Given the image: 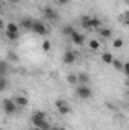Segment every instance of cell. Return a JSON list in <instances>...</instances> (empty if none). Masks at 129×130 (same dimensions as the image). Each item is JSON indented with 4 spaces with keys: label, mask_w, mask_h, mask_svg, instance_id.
<instances>
[{
    "label": "cell",
    "mask_w": 129,
    "mask_h": 130,
    "mask_svg": "<svg viewBox=\"0 0 129 130\" xmlns=\"http://www.w3.org/2000/svg\"><path fill=\"white\" fill-rule=\"evenodd\" d=\"M2 107H3V110H5L8 115H14V113L17 112V103H15L14 100H9V98H5V100L2 101Z\"/></svg>",
    "instance_id": "7a4b0ae2"
},
{
    "label": "cell",
    "mask_w": 129,
    "mask_h": 130,
    "mask_svg": "<svg viewBox=\"0 0 129 130\" xmlns=\"http://www.w3.org/2000/svg\"><path fill=\"white\" fill-rule=\"evenodd\" d=\"M123 71H125L126 76H129V62H126V64L123 65Z\"/></svg>",
    "instance_id": "484cf974"
},
{
    "label": "cell",
    "mask_w": 129,
    "mask_h": 130,
    "mask_svg": "<svg viewBox=\"0 0 129 130\" xmlns=\"http://www.w3.org/2000/svg\"><path fill=\"white\" fill-rule=\"evenodd\" d=\"M14 101H15V103H17V106H20V107H24V106H28V103H29V100H28L26 97H23V95L17 97Z\"/></svg>",
    "instance_id": "4fadbf2b"
},
{
    "label": "cell",
    "mask_w": 129,
    "mask_h": 130,
    "mask_svg": "<svg viewBox=\"0 0 129 130\" xmlns=\"http://www.w3.org/2000/svg\"><path fill=\"white\" fill-rule=\"evenodd\" d=\"M99 35H100L102 38H111V36H112V30H111L109 27H100V29H99Z\"/></svg>",
    "instance_id": "8fae6325"
},
{
    "label": "cell",
    "mask_w": 129,
    "mask_h": 130,
    "mask_svg": "<svg viewBox=\"0 0 129 130\" xmlns=\"http://www.w3.org/2000/svg\"><path fill=\"white\" fill-rule=\"evenodd\" d=\"M76 94H78V97L82 98V100H88V98L93 97V91H91V88L88 85H81L76 89Z\"/></svg>",
    "instance_id": "3957f363"
},
{
    "label": "cell",
    "mask_w": 129,
    "mask_h": 130,
    "mask_svg": "<svg viewBox=\"0 0 129 130\" xmlns=\"http://www.w3.org/2000/svg\"><path fill=\"white\" fill-rule=\"evenodd\" d=\"M102 61H103L106 65H112V62H114V56H112V53H109V52L102 53Z\"/></svg>",
    "instance_id": "30bf717a"
},
{
    "label": "cell",
    "mask_w": 129,
    "mask_h": 130,
    "mask_svg": "<svg viewBox=\"0 0 129 130\" xmlns=\"http://www.w3.org/2000/svg\"><path fill=\"white\" fill-rule=\"evenodd\" d=\"M9 58H11V61H14V62H17V61H18V58H17L14 53H11V55H9Z\"/></svg>",
    "instance_id": "83f0119b"
},
{
    "label": "cell",
    "mask_w": 129,
    "mask_h": 130,
    "mask_svg": "<svg viewBox=\"0 0 129 130\" xmlns=\"http://www.w3.org/2000/svg\"><path fill=\"white\" fill-rule=\"evenodd\" d=\"M6 35H8L9 39H17L18 38V33H6Z\"/></svg>",
    "instance_id": "4316f807"
},
{
    "label": "cell",
    "mask_w": 129,
    "mask_h": 130,
    "mask_svg": "<svg viewBox=\"0 0 129 130\" xmlns=\"http://www.w3.org/2000/svg\"><path fill=\"white\" fill-rule=\"evenodd\" d=\"M76 61V55H74V52H71V50H67L64 53V64H73Z\"/></svg>",
    "instance_id": "9c48e42d"
},
{
    "label": "cell",
    "mask_w": 129,
    "mask_h": 130,
    "mask_svg": "<svg viewBox=\"0 0 129 130\" xmlns=\"http://www.w3.org/2000/svg\"><path fill=\"white\" fill-rule=\"evenodd\" d=\"M67 82H68L70 85H76V83L79 82V79H78L76 74H68V76H67Z\"/></svg>",
    "instance_id": "e0dca14e"
},
{
    "label": "cell",
    "mask_w": 129,
    "mask_h": 130,
    "mask_svg": "<svg viewBox=\"0 0 129 130\" xmlns=\"http://www.w3.org/2000/svg\"><path fill=\"white\" fill-rule=\"evenodd\" d=\"M125 21H126V24L129 26V17H126V20H125Z\"/></svg>",
    "instance_id": "1f68e13d"
},
{
    "label": "cell",
    "mask_w": 129,
    "mask_h": 130,
    "mask_svg": "<svg viewBox=\"0 0 129 130\" xmlns=\"http://www.w3.org/2000/svg\"><path fill=\"white\" fill-rule=\"evenodd\" d=\"M32 118H36V120H46V112L44 110H36L32 115Z\"/></svg>",
    "instance_id": "ac0fdd59"
},
{
    "label": "cell",
    "mask_w": 129,
    "mask_h": 130,
    "mask_svg": "<svg viewBox=\"0 0 129 130\" xmlns=\"http://www.w3.org/2000/svg\"><path fill=\"white\" fill-rule=\"evenodd\" d=\"M70 38H71V41H73L76 45H84V42H85V36H84L82 33H79L78 30H74V32L71 33Z\"/></svg>",
    "instance_id": "5b68a950"
},
{
    "label": "cell",
    "mask_w": 129,
    "mask_h": 130,
    "mask_svg": "<svg viewBox=\"0 0 129 130\" xmlns=\"http://www.w3.org/2000/svg\"><path fill=\"white\" fill-rule=\"evenodd\" d=\"M32 124L35 127H40L43 130H49L50 129V124L46 121V120H36V118H32Z\"/></svg>",
    "instance_id": "8992f818"
},
{
    "label": "cell",
    "mask_w": 129,
    "mask_h": 130,
    "mask_svg": "<svg viewBox=\"0 0 129 130\" xmlns=\"http://www.w3.org/2000/svg\"><path fill=\"white\" fill-rule=\"evenodd\" d=\"M49 130H53V127H50V129H49Z\"/></svg>",
    "instance_id": "836d02e7"
},
{
    "label": "cell",
    "mask_w": 129,
    "mask_h": 130,
    "mask_svg": "<svg viewBox=\"0 0 129 130\" xmlns=\"http://www.w3.org/2000/svg\"><path fill=\"white\" fill-rule=\"evenodd\" d=\"M64 104H67V101H65V100H61V98L55 101V106H56V109H58V107H61V106H64Z\"/></svg>",
    "instance_id": "d4e9b609"
},
{
    "label": "cell",
    "mask_w": 129,
    "mask_h": 130,
    "mask_svg": "<svg viewBox=\"0 0 129 130\" xmlns=\"http://www.w3.org/2000/svg\"><path fill=\"white\" fill-rule=\"evenodd\" d=\"M123 44H125V42H123V39H122V38H115V39L112 41L114 48H122V47H123Z\"/></svg>",
    "instance_id": "d6986e66"
},
{
    "label": "cell",
    "mask_w": 129,
    "mask_h": 130,
    "mask_svg": "<svg viewBox=\"0 0 129 130\" xmlns=\"http://www.w3.org/2000/svg\"><path fill=\"white\" fill-rule=\"evenodd\" d=\"M81 24H82V27L91 29V30H99L102 27V21L97 17H91V15H82Z\"/></svg>",
    "instance_id": "6da1fadb"
},
{
    "label": "cell",
    "mask_w": 129,
    "mask_h": 130,
    "mask_svg": "<svg viewBox=\"0 0 129 130\" xmlns=\"http://www.w3.org/2000/svg\"><path fill=\"white\" fill-rule=\"evenodd\" d=\"M56 2H58L59 5H67V3H68L70 0H56Z\"/></svg>",
    "instance_id": "f1b7e54d"
},
{
    "label": "cell",
    "mask_w": 129,
    "mask_h": 130,
    "mask_svg": "<svg viewBox=\"0 0 129 130\" xmlns=\"http://www.w3.org/2000/svg\"><path fill=\"white\" fill-rule=\"evenodd\" d=\"M6 73H8V62L2 61L0 62V77H6Z\"/></svg>",
    "instance_id": "2e32d148"
},
{
    "label": "cell",
    "mask_w": 129,
    "mask_h": 130,
    "mask_svg": "<svg viewBox=\"0 0 129 130\" xmlns=\"http://www.w3.org/2000/svg\"><path fill=\"white\" fill-rule=\"evenodd\" d=\"M11 2H12V3H14V5H15V3H18V2H20V0H11Z\"/></svg>",
    "instance_id": "4dcf8cb0"
},
{
    "label": "cell",
    "mask_w": 129,
    "mask_h": 130,
    "mask_svg": "<svg viewBox=\"0 0 129 130\" xmlns=\"http://www.w3.org/2000/svg\"><path fill=\"white\" fill-rule=\"evenodd\" d=\"M58 110H59L61 115H67V113H70V106H68V104H64V106L58 107Z\"/></svg>",
    "instance_id": "ffe728a7"
},
{
    "label": "cell",
    "mask_w": 129,
    "mask_h": 130,
    "mask_svg": "<svg viewBox=\"0 0 129 130\" xmlns=\"http://www.w3.org/2000/svg\"><path fill=\"white\" fill-rule=\"evenodd\" d=\"M33 20L31 18H23L21 21H20V26H21V29H24V30H32L33 29Z\"/></svg>",
    "instance_id": "ba28073f"
},
{
    "label": "cell",
    "mask_w": 129,
    "mask_h": 130,
    "mask_svg": "<svg viewBox=\"0 0 129 130\" xmlns=\"http://www.w3.org/2000/svg\"><path fill=\"white\" fill-rule=\"evenodd\" d=\"M6 86H8V80H6V77H0V91H5Z\"/></svg>",
    "instance_id": "7402d4cb"
},
{
    "label": "cell",
    "mask_w": 129,
    "mask_h": 130,
    "mask_svg": "<svg viewBox=\"0 0 129 130\" xmlns=\"http://www.w3.org/2000/svg\"><path fill=\"white\" fill-rule=\"evenodd\" d=\"M53 130H65L64 127H53Z\"/></svg>",
    "instance_id": "f546056e"
},
{
    "label": "cell",
    "mask_w": 129,
    "mask_h": 130,
    "mask_svg": "<svg viewBox=\"0 0 129 130\" xmlns=\"http://www.w3.org/2000/svg\"><path fill=\"white\" fill-rule=\"evenodd\" d=\"M44 17H46L47 20H53V21H55V20L58 18V14H56V11H55L53 8H49V6H47V8L44 9Z\"/></svg>",
    "instance_id": "52a82bcc"
},
{
    "label": "cell",
    "mask_w": 129,
    "mask_h": 130,
    "mask_svg": "<svg viewBox=\"0 0 129 130\" xmlns=\"http://www.w3.org/2000/svg\"><path fill=\"white\" fill-rule=\"evenodd\" d=\"M112 65H114V68H115V70L122 71V70H123V65H125V64H122V61H119V59H114Z\"/></svg>",
    "instance_id": "44dd1931"
},
{
    "label": "cell",
    "mask_w": 129,
    "mask_h": 130,
    "mask_svg": "<svg viewBox=\"0 0 129 130\" xmlns=\"http://www.w3.org/2000/svg\"><path fill=\"white\" fill-rule=\"evenodd\" d=\"M50 48H52L50 41H43V50L44 52H50Z\"/></svg>",
    "instance_id": "cb8c5ba5"
},
{
    "label": "cell",
    "mask_w": 129,
    "mask_h": 130,
    "mask_svg": "<svg viewBox=\"0 0 129 130\" xmlns=\"http://www.w3.org/2000/svg\"><path fill=\"white\" fill-rule=\"evenodd\" d=\"M33 130H43V129H40V127H35V129H33Z\"/></svg>",
    "instance_id": "d6a6232c"
},
{
    "label": "cell",
    "mask_w": 129,
    "mask_h": 130,
    "mask_svg": "<svg viewBox=\"0 0 129 130\" xmlns=\"http://www.w3.org/2000/svg\"><path fill=\"white\" fill-rule=\"evenodd\" d=\"M6 33H18V24L15 23H8L6 24Z\"/></svg>",
    "instance_id": "7c38bea8"
},
{
    "label": "cell",
    "mask_w": 129,
    "mask_h": 130,
    "mask_svg": "<svg viewBox=\"0 0 129 130\" xmlns=\"http://www.w3.org/2000/svg\"><path fill=\"white\" fill-rule=\"evenodd\" d=\"M78 79H79V82H81L82 85H88V82H90V76H88L87 73H81V74H78Z\"/></svg>",
    "instance_id": "5bb4252c"
},
{
    "label": "cell",
    "mask_w": 129,
    "mask_h": 130,
    "mask_svg": "<svg viewBox=\"0 0 129 130\" xmlns=\"http://www.w3.org/2000/svg\"><path fill=\"white\" fill-rule=\"evenodd\" d=\"M88 47H90L93 52H97V50L100 48V42H99L97 39H90V41H88Z\"/></svg>",
    "instance_id": "9a60e30c"
},
{
    "label": "cell",
    "mask_w": 129,
    "mask_h": 130,
    "mask_svg": "<svg viewBox=\"0 0 129 130\" xmlns=\"http://www.w3.org/2000/svg\"><path fill=\"white\" fill-rule=\"evenodd\" d=\"M73 32H74V29H73L71 26H64V27H62V33H64V35H68V36H70Z\"/></svg>",
    "instance_id": "603a6c76"
},
{
    "label": "cell",
    "mask_w": 129,
    "mask_h": 130,
    "mask_svg": "<svg viewBox=\"0 0 129 130\" xmlns=\"http://www.w3.org/2000/svg\"><path fill=\"white\" fill-rule=\"evenodd\" d=\"M33 32L36 33V35H41V36H46L47 33H49V30H47V27L41 23V21H35L33 23Z\"/></svg>",
    "instance_id": "277c9868"
}]
</instances>
